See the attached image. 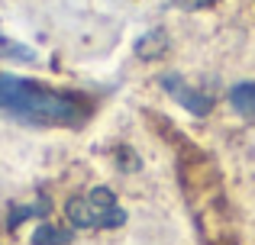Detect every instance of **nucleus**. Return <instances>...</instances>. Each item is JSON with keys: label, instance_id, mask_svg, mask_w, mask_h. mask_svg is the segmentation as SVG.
<instances>
[{"label": "nucleus", "instance_id": "nucleus-4", "mask_svg": "<svg viewBox=\"0 0 255 245\" xmlns=\"http://www.w3.org/2000/svg\"><path fill=\"white\" fill-rule=\"evenodd\" d=\"M165 49H168V36H165L162 29H152L149 36H142V39L136 42V55L145 58V62H149V58L165 55Z\"/></svg>", "mask_w": 255, "mask_h": 245}, {"label": "nucleus", "instance_id": "nucleus-3", "mask_svg": "<svg viewBox=\"0 0 255 245\" xmlns=\"http://www.w3.org/2000/svg\"><path fill=\"white\" fill-rule=\"evenodd\" d=\"M230 103L246 123H255V84L252 81H243L230 90Z\"/></svg>", "mask_w": 255, "mask_h": 245}, {"label": "nucleus", "instance_id": "nucleus-7", "mask_svg": "<svg viewBox=\"0 0 255 245\" xmlns=\"http://www.w3.org/2000/svg\"><path fill=\"white\" fill-rule=\"evenodd\" d=\"M174 6H181V10H204V6H210L213 0H171Z\"/></svg>", "mask_w": 255, "mask_h": 245}, {"label": "nucleus", "instance_id": "nucleus-1", "mask_svg": "<svg viewBox=\"0 0 255 245\" xmlns=\"http://www.w3.org/2000/svg\"><path fill=\"white\" fill-rule=\"evenodd\" d=\"M0 110L39 126H71L81 120V107L71 97L52 94L13 75H0Z\"/></svg>", "mask_w": 255, "mask_h": 245}, {"label": "nucleus", "instance_id": "nucleus-2", "mask_svg": "<svg viewBox=\"0 0 255 245\" xmlns=\"http://www.w3.org/2000/svg\"><path fill=\"white\" fill-rule=\"evenodd\" d=\"M162 87L168 90V94L184 110H191L194 116H207V113H210V107H213L210 97H207L204 90H194L191 84H184V78H181V75H171V71H168V75H162Z\"/></svg>", "mask_w": 255, "mask_h": 245}, {"label": "nucleus", "instance_id": "nucleus-6", "mask_svg": "<svg viewBox=\"0 0 255 245\" xmlns=\"http://www.w3.org/2000/svg\"><path fill=\"white\" fill-rule=\"evenodd\" d=\"M0 58H19V62H32V52L0 36Z\"/></svg>", "mask_w": 255, "mask_h": 245}, {"label": "nucleus", "instance_id": "nucleus-5", "mask_svg": "<svg viewBox=\"0 0 255 245\" xmlns=\"http://www.w3.org/2000/svg\"><path fill=\"white\" fill-rule=\"evenodd\" d=\"M71 242V233L68 229H58V226H39L32 233V245H68Z\"/></svg>", "mask_w": 255, "mask_h": 245}]
</instances>
